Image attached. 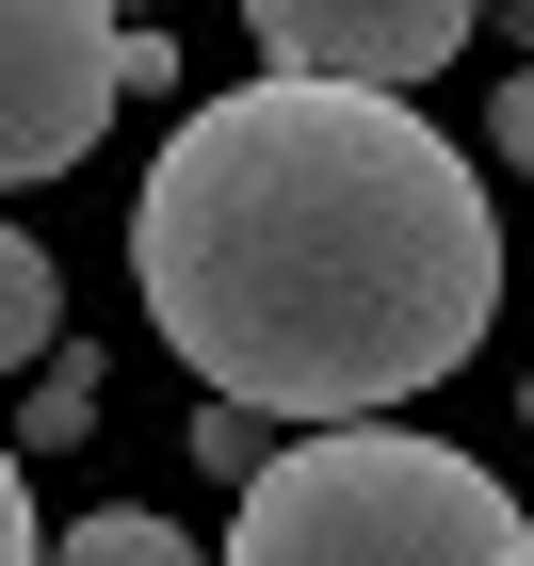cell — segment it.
Instances as JSON below:
<instances>
[{
    "instance_id": "7a4b0ae2",
    "label": "cell",
    "mask_w": 534,
    "mask_h": 566,
    "mask_svg": "<svg viewBox=\"0 0 534 566\" xmlns=\"http://www.w3.org/2000/svg\"><path fill=\"white\" fill-rule=\"evenodd\" d=\"M227 566H534V518L453 437L308 421V437H275V470L243 485Z\"/></svg>"
},
{
    "instance_id": "9c48e42d",
    "label": "cell",
    "mask_w": 534,
    "mask_h": 566,
    "mask_svg": "<svg viewBox=\"0 0 534 566\" xmlns=\"http://www.w3.org/2000/svg\"><path fill=\"white\" fill-rule=\"evenodd\" d=\"M0 566H49L33 551V470H17V437H0Z\"/></svg>"
},
{
    "instance_id": "8992f818",
    "label": "cell",
    "mask_w": 534,
    "mask_h": 566,
    "mask_svg": "<svg viewBox=\"0 0 534 566\" xmlns=\"http://www.w3.org/2000/svg\"><path fill=\"white\" fill-rule=\"evenodd\" d=\"M49 566H211L178 518H146V502H97V518H65L49 534Z\"/></svg>"
},
{
    "instance_id": "8fae6325",
    "label": "cell",
    "mask_w": 534,
    "mask_h": 566,
    "mask_svg": "<svg viewBox=\"0 0 534 566\" xmlns=\"http://www.w3.org/2000/svg\"><path fill=\"white\" fill-rule=\"evenodd\" d=\"M114 17H163V0H114Z\"/></svg>"
},
{
    "instance_id": "52a82bcc",
    "label": "cell",
    "mask_w": 534,
    "mask_h": 566,
    "mask_svg": "<svg viewBox=\"0 0 534 566\" xmlns=\"http://www.w3.org/2000/svg\"><path fill=\"white\" fill-rule=\"evenodd\" d=\"M82 437H97V356L49 340V356H33V421H17V453H82Z\"/></svg>"
},
{
    "instance_id": "6da1fadb",
    "label": "cell",
    "mask_w": 534,
    "mask_h": 566,
    "mask_svg": "<svg viewBox=\"0 0 534 566\" xmlns=\"http://www.w3.org/2000/svg\"><path fill=\"white\" fill-rule=\"evenodd\" d=\"M130 292L260 421H389L502 324L486 178L373 82H243L178 114L130 195Z\"/></svg>"
},
{
    "instance_id": "ba28073f",
    "label": "cell",
    "mask_w": 534,
    "mask_h": 566,
    "mask_svg": "<svg viewBox=\"0 0 534 566\" xmlns=\"http://www.w3.org/2000/svg\"><path fill=\"white\" fill-rule=\"evenodd\" d=\"M195 470H211V485H260V470H275V421L211 389V405H195Z\"/></svg>"
},
{
    "instance_id": "277c9868",
    "label": "cell",
    "mask_w": 534,
    "mask_h": 566,
    "mask_svg": "<svg viewBox=\"0 0 534 566\" xmlns=\"http://www.w3.org/2000/svg\"><path fill=\"white\" fill-rule=\"evenodd\" d=\"M243 33H260L292 82H373V97H405V82H438L453 49L486 33V0H243Z\"/></svg>"
},
{
    "instance_id": "7c38bea8",
    "label": "cell",
    "mask_w": 534,
    "mask_h": 566,
    "mask_svg": "<svg viewBox=\"0 0 534 566\" xmlns=\"http://www.w3.org/2000/svg\"><path fill=\"white\" fill-rule=\"evenodd\" d=\"M519 405H534V389H519Z\"/></svg>"
},
{
    "instance_id": "3957f363",
    "label": "cell",
    "mask_w": 534,
    "mask_h": 566,
    "mask_svg": "<svg viewBox=\"0 0 534 566\" xmlns=\"http://www.w3.org/2000/svg\"><path fill=\"white\" fill-rule=\"evenodd\" d=\"M130 97L114 0H0V178H65Z\"/></svg>"
},
{
    "instance_id": "30bf717a",
    "label": "cell",
    "mask_w": 534,
    "mask_h": 566,
    "mask_svg": "<svg viewBox=\"0 0 534 566\" xmlns=\"http://www.w3.org/2000/svg\"><path fill=\"white\" fill-rule=\"evenodd\" d=\"M486 146H502V163L534 178V65H519V82H502V130H486Z\"/></svg>"
},
{
    "instance_id": "5b68a950",
    "label": "cell",
    "mask_w": 534,
    "mask_h": 566,
    "mask_svg": "<svg viewBox=\"0 0 534 566\" xmlns=\"http://www.w3.org/2000/svg\"><path fill=\"white\" fill-rule=\"evenodd\" d=\"M49 340H65V275H49L33 227H0V373H33Z\"/></svg>"
}]
</instances>
